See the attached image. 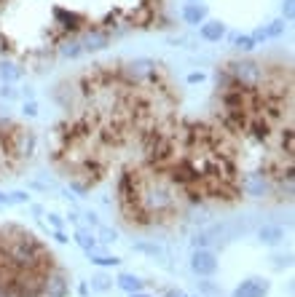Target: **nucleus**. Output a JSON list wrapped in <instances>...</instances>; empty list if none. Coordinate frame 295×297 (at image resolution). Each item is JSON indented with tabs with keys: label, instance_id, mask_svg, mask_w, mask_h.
<instances>
[{
	"label": "nucleus",
	"instance_id": "f8f14e48",
	"mask_svg": "<svg viewBox=\"0 0 295 297\" xmlns=\"http://www.w3.org/2000/svg\"><path fill=\"white\" fill-rule=\"evenodd\" d=\"M107 287H110V284H107V278H105V276H97V278H94V289H99V292H105Z\"/></svg>",
	"mask_w": 295,
	"mask_h": 297
},
{
	"label": "nucleus",
	"instance_id": "1a4fd4ad",
	"mask_svg": "<svg viewBox=\"0 0 295 297\" xmlns=\"http://www.w3.org/2000/svg\"><path fill=\"white\" fill-rule=\"evenodd\" d=\"M234 43H236V48H242V51H252L255 46H258V41H255L252 35H239V38H234Z\"/></svg>",
	"mask_w": 295,
	"mask_h": 297
},
{
	"label": "nucleus",
	"instance_id": "9d476101",
	"mask_svg": "<svg viewBox=\"0 0 295 297\" xmlns=\"http://www.w3.org/2000/svg\"><path fill=\"white\" fill-rule=\"evenodd\" d=\"M92 262H94V265H102V268H110V265H118V262H121V260H118V257H107V254H94L92 252Z\"/></svg>",
	"mask_w": 295,
	"mask_h": 297
},
{
	"label": "nucleus",
	"instance_id": "4468645a",
	"mask_svg": "<svg viewBox=\"0 0 295 297\" xmlns=\"http://www.w3.org/2000/svg\"><path fill=\"white\" fill-rule=\"evenodd\" d=\"M167 297H183V295H177V292H172V295H167Z\"/></svg>",
	"mask_w": 295,
	"mask_h": 297
},
{
	"label": "nucleus",
	"instance_id": "0eeeda50",
	"mask_svg": "<svg viewBox=\"0 0 295 297\" xmlns=\"http://www.w3.org/2000/svg\"><path fill=\"white\" fill-rule=\"evenodd\" d=\"M282 238H285V230H282V228L266 225L263 230H260V241H263V244H279Z\"/></svg>",
	"mask_w": 295,
	"mask_h": 297
},
{
	"label": "nucleus",
	"instance_id": "7ed1b4c3",
	"mask_svg": "<svg viewBox=\"0 0 295 297\" xmlns=\"http://www.w3.org/2000/svg\"><path fill=\"white\" fill-rule=\"evenodd\" d=\"M183 19L188 22V24H201V22L207 19V8L198 5V3H188L183 8Z\"/></svg>",
	"mask_w": 295,
	"mask_h": 297
},
{
	"label": "nucleus",
	"instance_id": "423d86ee",
	"mask_svg": "<svg viewBox=\"0 0 295 297\" xmlns=\"http://www.w3.org/2000/svg\"><path fill=\"white\" fill-rule=\"evenodd\" d=\"M118 287L126 289L129 295L132 292H143V281H140L137 276H129V273H121V276H118Z\"/></svg>",
	"mask_w": 295,
	"mask_h": 297
},
{
	"label": "nucleus",
	"instance_id": "39448f33",
	"mask_svg": "<svg viewBox=\"0 0 295 297\" xmlns=\"http://www.w3.org/2000/svg\"><path fill=\"white\" fill-rule=\"evenodd\" d=\"M75 241H78V247L83 249V252H97V247H99V241H97V236L94 233H86V230H78L75 233Z\"/></svg>",
	"mask_w": 295,
	"mask_h": 297
},
{
	"label": "nucleus",
	"instance_id": "20e7f679",
	"mask_svg": "<svg viewBox=\"0 0 295 297\" xmlns=\"http://www.w3.org/2000/svg\"><path fill=\"white\" fill-rule=\"evenodd\" d=\"M223 35H225V27L220 24V22H207V24H201V38L204 41L215 43V41H220Z\"/></svg>",
	"mask_w": 295,
	"mask_h": 297
},
{
	"label": "nucleus",
	"instance_id": "6e6552de",
	"mask_svg": "<svg viewBox=\"0 0 295 297\" xmlns=\"http://www.w3.org/2000/svg\"><path fill=\"white\" fill-rule=\"evenodd\" d=\"M285 30V22H274L271 27H266V30H258L255 32V41H266V38H274V35H279V32Z\"/></svg>",
	"mask_w": 295,
	"mask_h": 297
},
{
	"label": "nucleus",
	"instance_id": "9b49d317",
	"mask_svg": "<svg viewBox=\"0 0 295 297\" xmlns=\"http://www.w3.org/2000/svg\"><path fill=\"white\" fill-rule=\"evenodd\" d=\"M97 236H99L102 244H113V241H116V230H110V228H102V225H97Z\"/></svg>",
	"mask_w": 295,
	"mask_h": 297
},
{
	"label": "nucleus",
	"instance_id": "f03ea898",
	"mask_svg": "<svg viewBox=\"0 0 295 297\" xmlns=\"http://www.w3.org/2000/svg\"><path fill=\"white\" fill-rule=\"evenodd\" d=\"M266 292H269V284L263 278H247L236 287L234 297H266Z\"/></svg>",
	"mask_w": 295,
	"mask_h": 297
},
{
	"label": "nucleus",
	"instance_id": "ddd939ff",
	"mask_svg": "<svg viewBox=\"0 0 295 297\" xmlns=\"http://www.w3.org/2000/svg\"><path fill=\"white\" fill-rule=\"evenodd\" d=\"M129 297H150V295H143V292H132Z\"/></svg>",
	"mask_w": 295,
	"mask_h": 297
},
{
	"label": "nucleus",
	"instance_id": "f257e3e1",
	"mask_svg": "<svg viewBox=\"0 0 295 297\" xmlns=\"http://www.w3.org/2000/svg\"><path fill=\"white\" fill-rule=\"evenodd\" d=\"M191 268L198 276H212L218 271V260H215V254L209 249H196L194 257H191Z\"/></svg>",
	"mask_w": 295,
	"mask_h": 297
}]
</instances>
